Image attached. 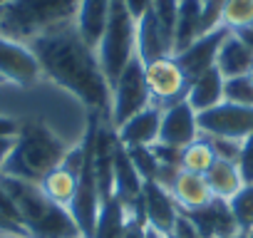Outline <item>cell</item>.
I'll return each instance as SVG.
<instances>
[{"label":"cell","mask_w":253,"mask_h":238,"mask_svg":"<svg viewBox=\"0 0 253 238\" xmlns=\"http://www.w3.org/2000/svg\"><path fill=\"white\" fill-rule=\"evenodd\" d=\"M246 77H248V79L253 82V62H251V67H248V72H246Z\"/></svg>","instance_id":"60d3db41"},{"label":"cell","mask_w":253,"mask_h":238,"mask_svg":"<svg viewBox=\"0 0 253 238\" xmlns=\"http://www.w3.org/2000/svg\"><path fill=\"white\" fill-rule=\"evenodd\" d=\"M129 221H132V213L122 206V201L114 194H109L99 203V213H97L92 238H122L126 226H129Z\"/></svg>","instance_id":"44dd1931"},{"label":"cell","mask_w":253,"mask_h":238,"mask_svg":"<svg viewBox=\"0 0 253 238\" xmlns=\"http://www.w3.org/2000/svg\"><path fill=\"white\" fill-rule=\"evenodd\" d=\"M142 189H144V179L137 171L134 161L129 159L126 149L117 142L114 149V186L112 194L122 201V206L132 213V218H144L142 216Z\"/></svg>","instance_id":"30bf717a"},{"label":"cell","mask_w":253,"mask_h":238,"mask_svg":"<svg viewBox=\"0 0 253 238\" xmlns=\"http://www.w3.org/2000/svg\"><path fill=\"white\" fill-rule=\"evenodd\" d=\"M213 161H216V152H213V147L206 137H199L181 149V169L184 171L206 174Z\"/></svg>","instance_id":"d4e9b609"},{"label":"cell","mask_w":253,"mask_h":238,"mask_svg":"<svg viewBox=\"0 0 253 238\" xmlns=\"http://www.w3.org/2000/svg\"><path fill=\"white\" fill-rule=\"evenodd\" d=\"M0 231L8 233V236H18V238H28L25 228H23V221H20V213L13 203V198L8 196V191L0 184Z\"/></svg>","instance_id":"83f0119b"},{"label":"cell","mask_w":253,"mask_h":238,"mask_svg":"<svg viewBox=\"0 0 253 238\" xmlns=\"http://www.w3.org/2000/svg\"><path fill=\"white\" fill-rule=\"evenodd\" d=\"M142 216L147 226L162 236L174 231V223L179 218V206L171 196V191L159 181H144L142 189Z\"/></svg>","instance_id":"7c38bea8"},{"label":"cell","mask_w":253,"mask_h":238,"mask_svg":"<svg viewBox=\"0 0 253 238\" xmlns=\"http://www.w3.org/2000/svg\"><path fill=\"white\" fill-rule=\"evenodd\" d=\"M251 62H253L251 47H248L236 33H231V35L223 40V45H221V50H218V55H216V70H218L226 79H228V77H241V75L248 72Z\"/></svg>","instance_id":"7402d4cb"},{"label":"cell","mask_w":253,"mask_h":238,"mask_svg":"<svg viewBox=\"0 0 253 238\" xmlns=\"http://www.w3.org/2000/svg\"><path fill=\"white\" fill-rule=\"evenodd\" d=\"M0 184L13 198L28 238H82L70 211L45 196L40 184L0 174Z\"/></svg>","instance_id":"3957f363"},{"label":"cell","mask_w":253,"mask_h":238,"mask_svg":"<svg viewBox=\"0 0 253 238\" xmlns=\"http://www.w3.org/2000/svg\"><path fill=\"white\" fill-rule=\"evenodd\" d=\"M223 84H226V77L216 67H211V70L196 75L194 79H189L184 99L189 102V107L196 114H201V112L223 102Z\"/></svg>","instance_id":"ac0fdd59"},{"label":"cell","mask_w":253,"mask_h":238,"mask_svg":"<svg viewBox=\"0 0 253 238\" xmlns=\"http://www.w3.org/2000/svg\"><path fill=\"white\" fill-rule=\"evenodd\" d=\"M162 112L159 107L149 104L147 109L137 112L129 117L126 122H122L114 129V137L122 147L132 149V147H154L159 142V129H162Z\"/></svg>","instance_id":"5bb4252c"},{"label":"cell","mask_w":253,"mask_h":238,"mask_svg":"<svg viewBox=\"0 0 253 238\" xmlns=\"http://www.w3.org/2000/svg\"><path fill=\"white\" fill-rule=\"evenodd\" d=\"M199 129L201 137L246 142L253 134V107H243L223 99L221 104L199 114Z\"/></svg>","instance_id":"52a82bcc"},{"label":"cell","mask_w":253,"mask_h":238,"mask_svg":"<svg viewBox=\"0 0 253 238\" xmlns=\"http://www.w3.org/2000/svg\"><path fill=\"white\" fill-rule=\"evenodd\" d=\"M0 77L5 84H15L20 89L38 87L42 79V67L28 42L0 35Z\"/></svg>","instance_id":"ba28073f"},{"label":"cell","mask_w":253,"mask_h":238,"mask_svg":"<svg viewBox=\"0 0 253 238\" xmlns=\"http://www.w3.org/2000/svg\"><path fill=\"white\" fill-rule=\"evenodd\" d=\"M147 238H164V236H162V233H157V231H152V228H149V233H147Z\"/></svg>","instance_id":"f35d334b"},{"label":"cell","mask_w":253,"mask_h":238,"mask_svg":"<svg viewBox=\"0 0 253 238\" xmlns=\"http://www.w3.org/2000/svg\"><path fill=\"white\" fill-rule=\"evenodd\" d=\"M124 3V8L129 10V15L134 18V20H139L149 8H152V0H122Z\"/></svg>","instance_id":"d590c367"},{"label":"cell","mask_w":253,"mask_h":238,"mask_svg":"<svg viewBox=\"0 0 253 238\" xmlns=\"http://www.w3.org/2000/svg\"><path fill=\"white\" fill-rule=\"evenodd\" d=\"M134 55H137V20L129 15L122 0H112L109 20L97 45V57L109 87L114 84V79L122 75V70Z\"/></svg>","instance_id":"5b68a950"},{"label":"cell","mask_w":253,"mask_h":238,"mask_svg":"<svg viewBox=\"0 0 253 238\" xmlns=\"http://www.w3.org/2000/svg\"><path fill=\"white\" fill-rule=\"evenodd\" d=\"M112 10V0H80L77 3V15H75V28L82 35V40L97 50L107 20Z\"/></svg>","instance_id":"d6986e66"},{"label":"cell","mask_w":253,"mask_h":238,"mask_svg":"<svg viewBox=\"0 0 253 238\" xmlns=\"http://www.w3.org/2000/svg\"><path fill=\"white\" fill-rule=\"evenodd\" d=\"M13 139L15 137H0V166L5 164V159H8V154L13 149Z\"/></svg>","instance_id":"8d00e7d4"},{"label":"cell","mask_w":253,"mask_h":238,"mask_svg":"<svg viewBox=\"0 0 253 238\" xmlns=\"http://www.w3.org/2000/svg\"><path fill=\"white\" fill-rule=\"evenodd\" d=\"M204 23V3L201 0H179V18L174 33V55L189 47L201 35Z\"/></svg>","instance_id":"603a6c76"},{"label":"cell","mask_w":253,"mask_h":238,"mask_svg":"<svg viewBox=\"0 0 253 238\" xmlns=\"http://www.w3.org/2000/svg\"><path fill=\"white\" fill-rule=\"evenodd\" d=\"M221 25L231 33L253 28V0H223Z\"/></svg>","instance_id":"484cf974"},{"label":"cell","mask_w":253,"mask_h":238,"mask_svg":"<svg viewBox=\"0 0 253 238\" xmlns=\"http://www.w3.org/2000/svg\"><path fill=\"white\" fill-rule=\"evenodd\" d=\"M152 13L162 23V28L174 38L176 33V18H179V0H152Z\"/></svg>","instance_id":"4dcf8cb0"},{"label":"cell","mask_w":253,"mask_h":238,"mask_svg":"<svg viewBox=\"0 0 253 238\" xmlns=\"http://www.w3.org/2000/svg\"><path fill=\"white\" fill-rule=\"evenodd\" d=\"M40 189H42L45 196L52 198L57 206L70 208V203H72V198H75V189H77V171H72L70 166L60 164L57 169H52V171L40 181Z\"/></svg>","instance_id":"cb8c5ba5"},{"label":"cell","mask_w":253,"mask_h":238,"mask_svg":"<svg viewBox=\"0 0 253 238\" xmlns=\"http://www.w3.org/2000/svg\"><path fill=\"white\" fill-rule=\"evenodd\" d=\"M191 218V223L196 226L199 236L201 238H223V236H231V233H238V226H236V218L231 213V206L228 201H221V198H213L211 203H206L204 208H196V211H181Z\"/></svg>","instance_id":"2e32d148"},{"label":"cell","mask_w":253,"mask_h":238,"mask_svg":"<svg viewBox=\"0 0 253 238\" xmlns=\"http://www.w3.org/2000/svg\"><path fill=\"white\" fill-rule=\"evenodd\" d=\"M164 238H179V236H176V233H167Z\"/></svg>","instance_id":"7bdbcfd3"},{"label":"cell","mask_w":253,"mask_h":238,"mask_svg":"<svg viewBox=\"0 0 253 238\" xmlns=\"http://www.w3.org/2000/svg\"><path fill=\"white\" fill-rule=\"evenodd\" d=\"M238 166H241V174L248 181H253V134L243 142V152H241V159H238Z\"/></svg>","instance_id":"d6a6232c"},{"label":"cell","mask_w":253,"mask_h":238,"mask_svg":"<svg viewBox=\"0 0 253 238\" xmlns=\"http://www.w3.org/2000/svg\"><path fill=\"white\" fill-rule=\"evenodd\" d=\"M216 152V159H226V161H238L241 152H243V142L236 139H221V137H206Z\"/></svg>","instance_id":"1f68e13d"},{"label":"cell","mask_w":253,"mask_h":238,"mask_svg":"<svg viewBox=\"0 0 253 238\" xmlns=\"http://www.w3.org/2000/svg\"><path fill=\"white\" fill-rule=\"evenodd\" d=\"M147 233H149V226H147V221H144V218H132L122 238H147Z\"/></svg>","instance_id":"836d02e7"},{"label":"cell","mask_w":253,"mask_h":238,"mask_svg":"<svg viewBox=\"0 0 253 238\" xmlns=\"http://www.w3.org/2000/svg\"><path fill=\"white\" fill-rule=\"evenodd\" d=\"M228 206H231L238 231H243V233L251 231L253 228V181L243 184V189L228 201Z\"/></svg>","instance_id":"4316f807"},{"label":"cell","mask_w":253,"mask_h":238,"mask_svg":"<svg viewBox=\"0 0 253 238\" xmlns=\"http://www.w3.org/2000/svg\"><path fill=\"white\" fill-rule=\"evenodd\" d=\"M20 129V122L10 114H3L0 112V137H15Z\"/></svg>","instance_id":"e575fe53"},{"label":"cell","mask_w":253,"mask_h":238,"mask_svg":"<svg viewBox=\"0 0 253 238\" xmlns=\"http://www.w3.org/2000/svg\"><path fill=\"white\" fill-rule=\"evenodd\" d=\"M223 238H246V233L238 231V233H231V236H223Z\"/></svg>","instance_id":"ab89813d"},{"label":"cell","mask_w":253,"mask_h":238,"mask_svg":"<svg viewBox=\"0 0 253 238\" xmlns=\"http://www.w3.org/2000/svg\"><path fill=\"white\" fill-rule=\"evenodd\" d=\"M199 137H201L199 114L189 107L186 99L174 102L171 107H167L162 112L159 144H167V147H174V149H184L186 144H191Z\"/></svg>","instance_id":"8fae6325"},{"label":"cell","mask_w":253,"mask_h":238,"mask_svg":"<svg viewBox=\"0 0 253 238\" xmlns=\"http://www.w3.org/2000/svg\"><path fill=\"white\" fill-rule=\"evenodd\" d=\"M152 104L147 77H144V62L139 55H134L122 75L112 84V102H109V124L117 129L122 122H126L137 112L147 109Z\"/></svg>","instance_id":"8992f818"},{"label":"cell","mask_w":253,"mask_h":238,"mask_svg":"<svg viewBox=\"0 0 253 238\" xmlns=\"http://www.w3.org/2000/svg\"><path fill=\"white\" fill-rule=\"evenodd\" d=\"M228 35H231V30H226L223 25H218V28H213V30L199 35V38H196L189 47H184L181 52H176L174 57H176V62L181 65L184 75H186L189 79H194L196 75H201V72L216 67V55H218V50H221V45H223V40H226Z\"/></svg>","instance_id":"4fadbf2b"},{"label":"cell","mask_w":253,"mask_h":238,"mask_svg":"<svg viewBox=\"0 0 253 238\" xmlns=\"http://www.w3.org/2000/svg\"><path fill=\"white\" fill-rule=\"evenodd\" d=\"M80 0H5L0 8V35L33 42L35 38L75 23Z\"/></svg>","instance_id":"277c9868"},{"label":"cell","mask_w":253,"mask_h":238,"mask_svg":"<svg viewBox=\"0 0 253 238\" xmlns=\"http://www.w3.org/2000/svg\"><path fill=\"white\" fill-rule=\"evenodd\" d=\"M126 154H129V159L134 161V166H137V171L142 174L144 181H157L159 179V161H157L154 147H132V149H126Z\"/></svg>","instance_id":"f1b7e54d"},{"label":"cell","mask_w":253,"mask_h":238,"mask_svg":"<svg viewBox=\"0 0 253 238\" xmlns=\"http://www.w3.org/2000/svg\"><path fill=\"white\" fill-rule=\"evenodd\" d=\"M246 238H253V228H251V231H246Z\"/></svg>","instance_id":"b9f144b4"},{"label":"cell","mask_w":253,"mask_h":238,"mask_svg":"<svg viewBox=\"0 0 253 238\" xmlns=\"http://www.w3.org/2000/svg\"><path fill=\"white\" fill-rule=\"evenodd\" d=\"M75 144L77 142L67 139L42 119H33L25 124L20 122V129L13 139V149L5 164L0 166V174L40 184L52 169H57L67 159Z\"/></svg>","instance_id":"7a4b0ae2"},{"label":"cell","mask_w":253,"mask_h":238,"mask_svg":"<svg viewBox=\"0 0 253 238\" xmlns=\"http://www.w3.org/2000/svg\"><path fill=\"white\" fill-rule=\"evenodd\" d=\"M0 238H15V236H0Z\"/></svg>","instance_id":"ee69618b"},{"label":"cell","mask_w":253,"mask_h":238,"mask_svg":"<svg viewBox=\"0 0 253 238\" xmlns=\"http://www.w3.org/2000/svg\"><path fill=\"white\" fill-rule=\"evenodd\" d=\"M30 47L42 67L45 82L77 99L87 109V114L109 122L112 87L104 77L97 50L82 40L75 23L35 38Z\"/></svg>","instance_id":"6da1fadb"},{"label":"cell","mask_w":253,"mask_h":238,"mask_svg":"<svg viewBox=\"0 0 253 238\" xmlns=\"http://www.w3.org/2000/svg\"><path fill=\"white\" fill-rule=\"evenodd\" d=\"M137 55L142 62H152L167 55H174V38L162 28L152 8L137 20Z\"/></svg>","instance_id":"9a60e30c"},{"label":"cell","mask_w":253,"mask_h":238,"mask_svg":"<svg viewBox=\"0 0 253 238\" xmlns=\"http://www.w3.org/2000/svg\"><path fill=\"white\" fill-rule=\"evenodd\" d=\"M204 176L213 198H221V201H231L246 184L238 161H226V159H216Z\"/></svg>","instance_id":"ffe728a7"},{"label":"cell","mask_w":253,"mask_h":238,"mask_svg":"<svg viewBox=\"0 0 253 238\" xmlns=\"http://www.w3.org/2000/svg\"><path fill=\"white\" fill-rule=\"evenodd\" d=\"M169 191H171L179 211H196V208H204L206 203L213 201V194L206 184V176L191 174V171H184V169H179V174L169 184Z\"/></svg>","instance_id":"e0dca14e"},{"label":"cell","mask_w":253,"mask_h":238,"mask_svg":"<svg viewBox=\"0 0 253 238\" xmlns=\"http://www.w3.org/2000/svg\"><path fill=\"white\" fill-rule=\"evenodd\" d=\"M144 77H147L152 104L159 107V109H167L174 102H181L184 94H186V87H189V77L184 75V70H181V65L176 62L174 55L147 62Z\"/></svg>","instance_id":"9c48e42d"},{"label":"cell","mask_w":253,"mask_h":238,"mask_svg":"<svg viewBox=\"0 0 253 238\" xmlns=\"http://www.w3.org/2000/svg\"><path fill=\"white\" fill-rule=\"evenodd\" d=\"M223 99L243 107H253V82L241 75V77H228L223 84Z\"/></svg>","instance_id":"f546056e"},{"label":"cell","mask_w":253,"mask_h":238,"mask_svg":"<svg viewBox=\"0 0 253 238\" xmlns=\"http://www.w3.org/2000/svg\"><path fill=\"white\" fill-rule=\"evenodd\" d=\"M0 236H8V233H3V231H0ZM15 238H18V236H15Z\"/></svg>","instance_id":"f6af8a7d"},{"label":"cell","mask_w":253,"mask_h":238,"mask_svg":"<svg viewBox=\"0 0 253 238\" xmlns=\"http://www.w3.org/2000/svg\"><path fill=\"white\" fill-rule=\"evenodd\" d=\"M236 35H238V38H241V40H243V42H246V45L251 47V52H253V28H246V30H238Z\"/></svg>","instance_id":"74e56055"},{"label":"cell","mask_w":253,"mask_h":238,"mask_svg":"<svg viewBox=\"0 0 253 238\" xmlns=\"http://www.w3.org/2000/svg\"><path fill=\"white\" fill-rule=\"evenodd\" d=\"M0 84H5V82H3V77H0Z\"/></svg>","instance_id":"bcb514c9"}]
</instances>
